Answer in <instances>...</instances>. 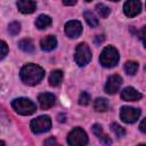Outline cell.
Segmentation results:
<instances>
[{"instance_id":"19","label":"cell","mask_w":146,"mask_h":146,"mask_svg":"<svg viewBox=\"0 0 146 146\" xmlns=\"http://www.w3.org/2000/svg\"><path fill=\"white\" fill-rule=\"evenodd\" d=\"M83 16H84V19H86V22L88 23L89 26H91V27L98 26V23H99V22H98V18L95 16L94 13H91V11H89V10H86L84 14H83Z\"/></svg>"},{"instance_id":"12","label":"cell","mask_w":146,"mask_h":146,"mask_svg":"<svg viewBox=\"0 0 146 146\" xmlns=\"http://www.w3.org/2000/svg\"><path fill=\"white\" fill-rule=\"evenodd\" d=\"M141 97V94L132 87H127L121 91V98L125 102H137Z\"/></svg>"},{"instance_id":"6","label":"cell","mask_w":146,"mask_h":146,"mask_svg":"<svg viewBox=\"0 0 146 146\" xmlns=\"http://www.w3.org/2000/svg\"><path fill=\"white\" fill-rule=\"evenodd\" d=\"M31 130L33 133H43L51 128V120L48 115H41L31 121Z\"/></svg>"},{"instance_id":"20","label":"cell","mask_w":146,"mask_h":146,"mask_svg":"<svg viewBox=\"0 0 146 146\" xmlns=\"http://www.w3.org/2000/svg\"><path fill=\"white\" fill-rule=\"evenodd\" d=\"M124 70H125V72L128 74L133 75V74H136V72L138 70V63L137 62H133V60H128L124 64Z\"/></svg>"},{"instance_id":"30","label":"cell","mask_w":146,"mask_h":146,"mask_svg":"<svg viewBox=\"0 0 146 146\" xmlns=\"http://www.w3.org/2000/svg\"><path fill=\"white\" fill-rule=\"evenodd\" d=\"M57 144V141H56V139L55 138H49V139H47L46 141H44V145H56Z\"/></svg>"},{"instance_id":"15","label":"cell","mask_w":146,"mask_h":146,"mask_svg":"<svg viewBox=\"0 0 146 146\" xmlns=\"http://www.w3.org/2000/svg\"><path fill=\"white\" fill-rule=\"evenodd\" d=\"M62 80H63V72H62L60 70H55V71H52V72L50 73V75H49V79H48L49 84H50L51 87H57V86H59L60 82H62Z\"/></svg>"},{"instance_id":"27","label":"cell","mask_w":146,"mask_h":146,"mask_svg":"<svg viewBox=\"0 0 146 146\" xmlns=\"http://www.w3.org/2000/svg\"><path fill=\"white\" fill-rule=\"evenodd\" d=\"M0 47H1V56H0V58L3 59L6 57V55L8 54V47H7V43L5 41H1V46Z\"/></svg>"},{"instance_id":"21","label":"cell","mask_w":146,"mask_h":146,"mask_svg":"<svg viewBox=\"0 0 146 146\" xmlns=\"http://www.w3.org/2000/svg\"><path fill=\"white\" fill-rule=\"evenodd\" d=\"M96 10H97L98 15H99L102 18L108 17V15H110V13H111V9H110L106 5H104V3H98V5L96 6Z\"/></svg>"},{"instance_id":"17","label":"cell","mask_w":146,"mask_h":146,"mask_svg":"<svg viewBox=\"0 0 146 146\" xmlns=\"http://www.w3.org/2000/svg\"><path fill=\"white\" fill-rule=\"evenodd\" d=\"M18 47L23 51H25L27 54L34 52V43H33V41L31 39H23V40H21L18 42Z\"/></svg>"},{"instance_id":"22","label":"cell","mask_w":146,"mask_h":146,"mask_svg":"<svg viewBox=\"0 0 146 146\" xmlns=\"http://www.w3.org/2000/svg\"><path fill=\"white\" fill-rule=\"evenodd\" d=\"M19 31H21V24H19L18 22H13V23L9 24V26H8V32H9V34H11V35H17V34L19 33Z\"/></svg>"},{"instance_id":"9","label":"cell","mask_w":146,"mask_h":146,"mask_svg":"<svg viewBox=\"0 0 146 146\" xmlns=\"http://www.w3.org/2000/svg\"><path fill=\"white\" fill-rule=\"evenodd\" d=\"M65 33L68 38H79L82 33V24L79 21H68L65 24Z\"/></svg>"},{"instance_id":"23","label":"cell","mask_w":146,"mask_h":146,"mask_svg":"<svg viewBox=\"0 0 146 146\" xmlns=\"http://www.w3.org/2000/svg\"><path fill=\"white\" fill-rule=\"evenodd\" d=\"M90 100H91L90 95L88 92H86V91H82L81 95H80V98H79V104L86 106V105H88L90 103Z\"/></svg>"},{"instance_id":"28","label":"cell","mask_w":146,"mask_h":146,"mask_svg":"<svg viewBox=\"0 0 146 146\" xmlns=\"http://www.w3.org/2000/svg\"><path fill=\"white\" fill-rule=\"evenodd\" d=\"M139 129H140V131H143V132L146 133V117L140 122V124H139Z\"/></svg>"},{"instance_id":"3","label":"cell","mask_w":146,"mask_h":146,"mask_svg":"<svg viewBox=\"0 0 146 146\" xmlns=\"http://www.w3.org/2000/svg\"><path fill=\"white\" fill-rule=\"evenodd\" d=\"M120 56L119 51L113 47V46H107L103 49L100 56H99V62L104 67H114L119 63Z\"/></svg>"},{"instance_id":"10","label":"cell","mask_w":146,"mask_h":146,"mask_svg":"<svg viewBox=\"0 0 146 146\" xmlns=\"http://www.w3.org/2000/svg\"><path fill=\"white\" fill-rule=\"evenodd\" d=\"M121 84H122V78L119 74H113L107 79V82L105 86V91L110 95H114L119 91Z\"/></svg>"},{"instance_id":"8","label":"cell","mask_w":146,"mask_h":146,"mask_svg":"<svg viewBox=\"0 0 146 146\" xmlns=\"http://www.w3.org/2000/svg\"><path fill=\"white\" fill-rule=\"evenodd\" d=\"M124 15L128 17H135L141 11V2L140 0H128L123 5Z\"/></svg>"},{"instance_id":"7","label":"cell","mask_w":146,"mask_h":146,"mask_svg":"<svg viewBox=\"0 0 146 146\" xmlns=\"http://www.w3.org/2000/svg\"><path fill=\"white\" fill-rule=\"evenodd\" d=\"M140 116V110L130 107V106H123L120 112V117L124 123H133L136 122Z\"/></svg>"},{"instance_id":"31","label":"cell","mask_w":146,"mask_h":146,"mask_svg":"<svg viewBox=\"0 0 146 146\" xmlns=\"http://www.w3.org/2000/svg\"><path fill=\"white\" fill-rule=\"evenodd\" d=\"M62 1H63V3H64L65 6H73V5L76 3L78 0H62Z\"/></svg>"},{"instance_id":"25","label":"cell","mask_w":146,"mask_h":146,"mask_svg":"<svg viewBox=\"0 0 146 146\" xmlns=\"http://www.w3.org/2000/svg\"><path fill=\"white\" fill-rule=\"evenodd\" d=\"M92 131H94V133L97 136V137H102L103 136V127L100 125V124H94L92 125Z\"/></svg>"},{"instance_id":"4","label":"cell","mask_w":146,"mask_h":146,"mask_svg":"<svg viewBox=\"0 0 146 146\" xmlns=\"http://www.w3.org/2000/svg\"><path fill=\"white\" fill-rule=\"evenodd\" d=\"M75 63L79 66H86L91 60V50L87 43H79L75 48V55H74Z\"/></svg>"},{"instance_id":"11","label":"cell","mask_w":146,"mask_h":146,"mask_svg":"<svg viewBox=\"0 0 146 146\" xmlns=\"http://www.w3.org/2000/svg\"><path fill=\"white\" fill-rule=\"evenodd\" d=\"M38 100H39L40 107L42 110H48V108H50L55 105L56 97H55V95H52L50 92H42V94L39 95Z\"/></svg>"},{"instance_id":"35","label":"cell","mask_w":146,"mask_h":146,"mask_svg":"<svg viewBox=\"0 0 146 146\" xmlns=\"http://www.w3.org/2000/svg\"><path fill=\"white\" fill-rule=\"evenodd\" d=\"M86 1H91V0H86Z\"/></svg>"},{"instance_id":"24","label":"cell","mask_w":146,"mask_h":146,"mask_svg":"<svg viewBox=\"0 0 146 146\" xmlns=\"http://www.w3.org/2000/svg\"><path fill=\"white\" fill-rule=\"evenodd\" d=\"M112 130L115 132V135L117 136V137H123L124 135H125V130H124V128L123 127H121L120 124H117V123H112Z\"/></svg>"},{"instance_id":"5","label":"cell","mask_w":146,"mask_h":146,"mask_svg":"<svg viewBox=\"0 0 146 146\" xmlns=\"http://www.w3.org/2000/svg\"><path fill=\"white\" fill-rule=\"evenodd\" d=\"M67 143L71 146H84L88 144V136L81 128H74L67 136Z\"/></svg>"},{"instance_id":"32","label":"cell","mask_w":146,"mask_h":146,"mask_svg":"<svg viewBox=\"0 0 146 146\" xmlns=\"http://www.w3.org/2000/svg\"><path fill=\"white\" fill-rule=\"evenodd\" d=\"M103 41H104V35H97V38L95 39L96 44H98L99 42H103Z\"/></svg>"},{"instance_id":"34","label":"cell","mask_w":146,"mask_h":146,"mask_svg":"<svg viewBox=\"0 0 146 146\" xmlns=\"http://www.w3.org/2000/svg\"><path fill=\"white\" fill-rule=\"evenodd\" d=\"M111 1H119V0H111Z\"/></svg>"},{"instance_id":"14","label":"cell","mask_w":146,"mask_h":146,"mask_svg":"<svg viewBox=\"0 0 146 146\" xmlns=\"http://www.w3.org/2000/svg\"><path fill=\"white\" fill-rule=\"evenodd\" d=\"M56 46H57V39L54 35L44 36L40 41V47L44 51H51V50H54L56 48Z\"/></svg>"},{"instance_id":"29","label":"cell","mask_w":146,"mask_h":146,"mask_svg":"<svg viewBox=\"0 0 146 146\" xmlns=\"http://www.w3.org/2000/svg\"><path fill=\"white\" fill-rule=\"evenodd\" d=\"M100 139H102V140H103V143H105V144H111V143H112L111 138H110L108 136H106V135H103V136L100 137Z\"/></svg>"},{"instance_id":"16","label":"cell","mask_w":146,"mask_h":146,"mask_svg":"<svg viewBox=\"0 0 146 146\" xmlns=\"http://www.w3.org/2000/svg\"><path fill=\"white\" fill-rule=\"evenodd\" d=\"M51 25V18L47 15H40L36 19H35V26L39 30H43L47 29Z\"/></svg>"},{"instance_id":"18","label":"cell","mask_w":146,"mask_h":146,"mask_svg":"<svg viewBox=\"0 0 146 146\" xmlns=\"http://www.w3.org/2000/svg\"><path fill=\"white\" fill-rule=\"evenodd\" d=\"M108 107H110L108 102L105 98H97L94 102V108L96 112H106Z\"/></svg>"},{"instance_id":"26","label":"cell","mask_w":146,"mask_h":146,"mask_svg":"<svg viewBox=\"0 0 146 146\" xmlns=\"http://www.w3.org/2000/svg\"><path fill=\"white\" fill-rule=\"evenodd\" d=\"M138 36L140 38V40L144 43V47L146 48V26H144L139 32H138Z\"/></svg>"},{"instance_id":"2","label":"cell","mask_w":146,"mask_h":146,"mask_svg":"<svg viewBox=\"0 0 146 146\" xmlns=\"http://www.w3.org/2000/svg\"><path fill=\"white\" fill-rule=\"evenodd\" d=\"M11 106L16 113L21 115H31L36 111V105L29 98H16L11 102Z\"/></svg>"},{"instance_id":"33","label":"cell","mask_w":146,"mask_h":146,"mask_svg":"<svg viewBox=\"0 0 146 146\" xmlns=\"http://www.w3.org/2000/svg\"><path fill=\"white\" fill-rule=\"evenodd\" d=\"M58 117H59V119H58V121H59V122H65V121H66V119H65V117H66V116H65V115H64V116H63V115H62V114H60V115H59V116H58Z\"/></svg>"},{"instance_id":"1","label":"cell","mask_w":146,"mask_h":146,"mask_svg":"<svg viewBox=\"0 0 146 146\" xmlns=\"http://www.w3.org/2000/svg\"><path fill=\"white\" fill-rule=\"evenodd\" d=\"M21 80L27 86L38 84L44 76V71L36 64H26L21 68Z\"/></svg>"},{"instance_id":"13","label":"cell","mask_w":146,"mask_h":146,"mask_svg":"<svg viewBox=\"0 0 146 146\" xmlns=\"http://www.w3.org/2000/svg\"><path fill=\"white\" fill-rule=\"evenodd\" d=\"M17 8L23 14H32L36 8V3L35 0H17Z\"/></svg>"}]
</instances>
